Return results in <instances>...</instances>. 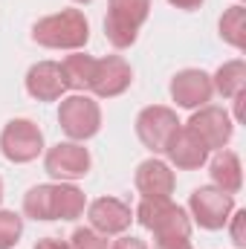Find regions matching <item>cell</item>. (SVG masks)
Masks as SVG:
<instances>
[{"label": "cell", "instance_id": "cell-7", "mask_svg": "<svg viewBox=\"0 0 246 249\" xmlns=\"http://www.w3.org/2000/svg\"><path fill=\"white\" fill-rule=\"evenodd\" d=\"M177 127H180L177 113L171 107H165V105H151L136 116V136L154 154L165 151V145H168V139L174 136Z\"/></svg>", "mask_w": 246, "mask_h": 249}, {"label": "cell", "instance_id": "cell-12", "mask_svg": "<svg viewBox=\"0 0 246 249\" xmlns=\"http://www.w3.org/2000/svg\"><path fill=\"white\" fill-rule=\"evenodd\" d=\"M87 217H90V229H96L99 235H122L124 229L130 226L133 214H130V206L122 203L119 197H99L90 203L87 209Z\"/></svg>", "mask_w": 246, "mask_h": 249}, {"label": "cell", "instance_id": "cell-27", "mask_svg": "<svg viewBox=\"0 0 246 249\" xmlns=\"http://www.w3.org/2000/svg\"><path fill=\"white\" fill-rule=\"evenodd\" d=\"M35 249H70V244L67 241H58V238H41L35 244Z\"/></svg>", "mask_w": 246, "mask_h": 249}, {"label": "cell", "instance_id": "cell-28", "mask_svg": "<svg viewBox=\"0 0 246 249\" xmlns=\"http://www.w3.org/2000/svg\"><path fill=\"white\" fill-rule=\"evenodd\" d=\"M171 6H177V9H185V12H191V9H200L203 6V0H168Z\"/></svg>", "mask_w": 246, "mask_h": 249}, {"label": "cell", "instance_id": "cell-18", "mask_svg": "<svg viewBox=\"0 0 246 249\" xmlns=\"http://www.w3.org/2000/svg\"><path fill=\"white\" fill-rule=\"evenodd\" d=\"M84 212V191L72 183L53 186V220H75Z\"/></svg>", "mask_w": 246, "mask_h": 249}, {"label": "cell", "instance_id": "cell-13", "mask_svg": "<svg viewBox=\"0 0 246 249\" xmlns=\"http://www.w3.org/2000/svg\"><path fill=\"white\" fill-rule=\"evenodd\" d=\"M26 93L38 102H58L67 93L61 64L55 61H38L26 72Z\"/></svg>", "mask_w": 246, "mask_h": 249}, {"label": "cell", "instance_id": "cell-17", "mask_svg": "<svg viewBox=\"0 0 246 249\" xmlns=\"http://www.w3.org/2000/svg\"><path fill=\"white\" fill-rule=\"evenodd\" d=\"M93 70H96V58L84 55V53H72L61 61V72H64V84L67 90L84 93L93 84Z\"/></svg>", "mask_w": 246, "mask_h": 249}, {"label": "cell", "instance_id": "cell-20", "mask_svg": "<svg viewBox=\"0 0 246 249\" xmlns=\"http://www.w3.org/2000/svg\"><path fill=\"white\" fill-rule=\"evenodd\" d=\"M220 38L226 44H232L235 50L246 47V9L244 6H232L223 12L220 18Z\"/></svg>", "mask_w": 246, "mask_h": 249}, {"label": "cell", "instance_id": "cell-14", "mask_svg": "<svg viewBox=\"0 0 246 249\" xmlns=\"http://www.w3.org/2000/svg\"><path fill=\"white\" fill-rule=\"evenodd\" d=\"M162 154H168L171 165H177V168H183V171L203 168L206 160H209V148H206L188 127H177V130H174V136L168 139V145H165Z\"/></svg>", "mask_w": 246, "mask_h": 249}, {"label": "cell", "instance_id": "cell-31", "mask_svg": "<svg viewBox=\"0 0 246 249\" xmlns=\"http://www.w3.org/2000/svg\"><path fill=\"white\" fill-rule=\"evenodd\" d=\"M75 3H90V0H75Z\"/></svg>", "mask_w": 246, "mask_h": 249}, {"label": "cell", "instance_id": "cell-15", "mask_svg": "<svg viewBox=\"0 0 246 249\" xmlns=\"http://www.w3.org/2000/svg\"><path fill=\"white\" fill-rule=\"evenodd\" d=\"M136 188L142 197H171L174 171L168 168V162L151 157V160L139 162V168H136Z\"/></svg>", "mask_w": 246, "mask_h": 249}, {"label": "cell", "instance_id": "cell-4", "mask_svg": "<svg viewBox=\"0 0 246 249\" xmlns=\"http://www.w3.org/2000/svg\"><path fill=\"white\" fill-rule=\"evenodd\" d=\"M58 124H61V130L72 139V142H84V139L96 136L99 127H102L99 102H93V99L84 96V93H72V96L61 99Z\"/></svg>", "mask_w": 246, "mask_h": 249}, {"label": "cell", "instance_id": "cell-11", "mask_svg": "<svg viewBox=\"0 0 246 249\" xmlns=\"http://www.w3.org/2000/svg\"><path fill=\"white\" fill-rule=\"evenodd\" d=\"M211 93H214L211 75L203 72V70H180L171 78V99L180 107H188V110L206 107V102L211 99Z\"/></svg>", "mask_w": 246, "mask_h": 249}, {"label": "cell", "instance_id": "cell-16", "mask_svg": "<svg viewBox=\"0 0 246 249\" xmlns=\"http://www.w3.org/2000/svg\"><path fill=\"white\" fill-rule=\"evenodd\" d=\"M211 180L214 186L226 194H238L244 186V168H241V157L235 151H220L211 160Z\"/></svg>", "mask_w": 246, "mask_h": 249}, {"label": "cell", "instance_id": "cell-21", "mask_svg": "<svg viewBox=\"0 0 246 249\" xmlns=\"http://www.w3.org/2000/svg\"><path fill=\"white\" fill-rule=\"evenodd\" d=\"M23 214L32 220H53V186H35L23 197Z\"/></svg>", "mask_w": 246, "mask_h": 249}, {"label": "cell", "instance_id": "cell-10", "mask_svg": "<svg viewBox=\"0 0 246 249\" xmlns=\"http://www.w3.org/2000/svg\"><path fill=\"white\" fill-rule=\"evenodd\" d=\"M133 81V70L122 55H107V58H96V70H93V84L90 90L99 99H116Z\"/></svg>", "mask_w": 246, "mask_h": 249}, {"label": "cell", "instance_id": "cell-6", "mask_svg": "<svg viewBox=\"0 0 246 249\" xmlns=\"http://www.w3.org/2000/svg\"><path fill=\"white\" fill-rule=\"evenodd\" d=\"M188 209H191V217L203 229L214 232V229H223L229 214L235 212V197L220 191L217 186H200L194 188V194L188 200Z\"/></svg>", "mask_w": 246, "mask_h": 249}, {"label": "cell", "instance_id": "cell-8", "mask_svg": "<svg viewBox=\"0 0 246 249\" xmlns=\"http://www.w3.org/2000/svg\"><path fill=\"white\" fill-rule=\"evenodd\" d=\"M209 151H223L226 145H229V139H232V133H235V122H232V116L223 110V107H200V110H194V116L188 119L185 124Z\"/></svg>", "mask_w": 246, "mask_h": 249}, {"label": "cell", "instance_id": "cell-23", "mask_svg": "<svg viewBox=\"0 0 246 249\" xmlns=\"http://www.w3.org/2000/svg\"><path fill=\"white\" fill-rule=\"evenodd\" d=\"M70 249H107L105 235H99L96 229H75L70 238Z\"/></svg>", "mask_w": 246, "mask_h": 249}, {"label": "cell", "instance_id": "cell-1", "mask_svg": "<svg viewBox=\"0 0 246 249\" xmlns=\"http://www.w3.org/2000/svg\"><path fill=\"white\" fill-rule=\"evenodd\" d=\"M32 41L47 50H81L90 41V23L84 12L78 9H61L55 15L41 18L32 26Z\"/></svg>", "mask_w": 246, "mask_h": 249}, {"label": "cell", "instance_id": "cell-3", "mask_svg": "<svg viewBox=\"0 0 246 249\" xmlns=\"http://www.w3.org/2000/svg\"><path fill=\"white\" fill-rule=\"evenodd\" d=\"M105 35L116 50H127L151 15V0H107Z\"/></svg>", "mask_w": 246, "mask_h": 249}, {"label": "cell", "instance_id": "cell-30", "mask_svg": "<svg viewBox=\"0 0 246 249\" xmlns=\"http://www.w3.org/2000/svg\"><path fill=\"white\" fill-rule=\"evenodd\" d=\"M0 200H3V180H0Z\"/></svg>", "mask_w": 246, "mask_h": 249}, {"label": "cell", "instance_id": "cell-2", "mask_svg": "<svg viewBox=\"0 0 246 249\" xmlns=\"http://www.w3.org/2000/svg\"><path fill=\"white\" fill-rule=\"evenodd\" d=\"M136 220L154 232V238H188L191 235V217L183 206L171 203V197H142L136 209Z\"/></svg>", "mask_w": 246, "mask_h": 249}, {"label": "cell", "instance_id": "cell-25", "mask_svg": "<svg viewBox=\"0 0 246 249\" xmlns=\"http://www.w3.org/2000/svg\"><path fill=\"white\" fill-rule=\"evenodd\" d=\"M154 249H194L188 244V238H159Z\"/></svg>", "mask_w": 246, "mask_h": 249}, {"label": "cell", "instance_id": "cell-29", "mask_svg": "<svg viewBox=\"0 0 246 249\" xmlns=\"http://www.w3.org/2000/svg\"><path fill=\"white\" fill-rule=\"evenodd\" d=\"M232 102H235V119L241 122V119H244V102H246V90H244V93H238V96H235Z\"/></svg>", "mask_w": 246, "mask_h": 249}, {"label": "cell", "instance_id": "cell-24", "mask_svg": "<svg viewBox=\"0 0 246 249\" xmlns=\"http://www.w3.org/2000/svg\"><path fill=\"white\" fill-rule=\"evenodd\" d=\"M226 223H229V232H232V244H235V247H246V235H244L246 212L244 209H241V212H232Z\"/></svg>", "mask_w": 246, "mask_h": 249}, {"label": "cell", "instance_id": "cell-26", "mask_svg": "<svg viewBox=\"0 0 246 249\" xmlns=\"http://www.w3.org/2000/svg\"><path fill=\"white\" fill-rule=\"evenodd\" d=\"M110 249H148V247H145V241H139V238H130V235H127V238H119Z\"/></svg>", "mask_w": 246, "mask_h": 249}, {"label": "cell", "instance_id": "cell-5", "mask_svg": "<svg viewBox=\"0 0 246 249\" xmlns=\"http://www.w3.org/2000/svg\"><path fill=\"white\" fill-rule=\"evenodd\" d=\"M0 151L9 162H32L44 151V133L29 119H12L0 133Z\"/></svg>", "mask_w": 246, "mask_h": 249}, {"label": "cell", "instance_id": "cell-9", "mask_svg": "<svg viewBox=\"0 0 246 249\" xmlns=\"http://www.w3.org/2000/svg\"><path fill=\"white\" fill-rule=\"evenodd\" d=\"M44 168H47L50 177H55L61 183L81 180L90 171V151L84 145H78V142H58L55 148L47 151Z\"/></svg>", "mask_w": 246, "mask_h": 249}, {"label": "cell", "instance_id": "cell-22", "mask_svg": "<svg viewBox=\"0 0 246 249\" xmlns=\"http://www.w3.org/2000/svg\"><path fill=\"white\" fill-rule=\"evenodd\" d=\"M23 235V220L15 212H0V249H12Z\"/></svg>", "mask_w": 246, "mask_h": 249}, {"label": "cell", "instance_id": "cell-19", "mask_svg": "<svg viewBox=\"0 0 246 249\" xmlns=\"http://www.w3.org/2000/svg\"><path fill=\"white\" fill-rule=\"evenodd\" d=\"M211 87L223 96V99H235L238 93L246 90V64L238 61H226L211 78Z\"/></svg>", "mask_w": 246, "mask_h": 249}]
</instances>
